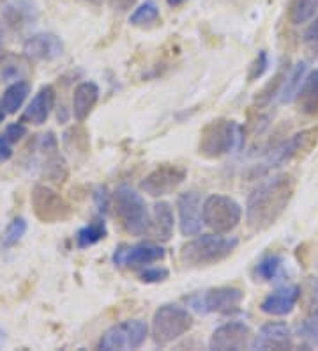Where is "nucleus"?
<instances>
[{"instance_id":"f257e3e1","label":"nucleus","mask_w":318,"mask_h":351,"mask_svg":"<svg viewBox=\"0 0 318 351\" xmlns=\"http://www.w3.org/2000/svg\"><path fill=\"white\" fill-rule=\"evenodd\" d=\"M295 192V178L281 172L251 190L246 201V222L251 231H265L287 211Z\"/></svg>"},{"instance_id":"f03ea898","label":"nucleus","mask_w":318,"mask_h":351,"mask_svg":"<svg viewBox=\"0 0 318 351\" xmlns=\"http://www.w3.org/2000/svg\"><path fill=\"white\" fill-rule=\"evenodd\" d=\"M237 238H225L223 234H196V238L183 245L178 259L187 268H202V266L217 265L237 249Z\"/></svg>"},{"instance_id":"7ed1b4c3","label":"nucleus","mask_w":318,"mask_h":351,"mask_svg":"<svg viewBox=\"0 0 318 351\" xmlns=\"http://www.w3.org/2000/svg\"><path fill=\"white\" fill-rule=\"evenodd\" d=\"M244 141V130L230 119H214L200 133L198 153L204 158L214 160L239 149Z\"/></svg>"},{"instance_id":"20e7f679","label":"nucleus","mask_w":318,"mask_h":351,"mask_svg":"<svg viewBox=\"0 0 318 351\" xmlns=\"http://www.w3.org/2000/svg\"><path fill=\"white\" fill-rule=\"evenodd\" d=\"M114 211L122 229L133 236H144L150 229V213L145 199L129 186H120L114 193Z\"/></svg>"},{"instance_id":"39448f33","label":"nucleus","mask_w":318,"mask_h":351,"mask_svg":"<svg viewBox=\"0 0 318 351\" xmlns=\"http://www.w3.org/2000/svg\"><path fill=\"white\" fill-rule=\"evenodd\" d=\"M195 325V319L187 308L175 304H165L157 308L153 317L150 335L156 346L165 348L186 335Z\"/></svg>"},{"instance_id":"423d86ee","label":"nucleus","mask_w":318,"mask_h":351,"mask_svg":"<svg viewBox=\"0 0 318 351\" xmlns=\"http://www.w3.org/2000/svg\"><path fill=\"white\" fill-rule=\"evenodd\" d=\"M204 226L216 234H230L242 220V208L235 199L212 193L202 204Z\"/></svg>"},{"instance_id":"0eeeda50","label":"nucleus","mask_w":318,"mask_h":351,"mask_svg":"<svg viewBox=\"0 0 318 351\" xmlns=\"http://www.w3.org/2000/svg\"><path fill=\"white\" fill-rule=\"evenodd\" d=\"M244 293L239 287H212L186 298L187 305L200 314H230L239 311Z\"/></svg>"},{"instance_id":"6e6552de","label":"nucleus","mask_w":318,"mask_h":351,"mask_svg":"<svg viewBox=\"0 0 318 351\" xmlns=\"http://www.w3.org/2000/svg\"><path fill=\"white\" fill-rule=\"evenodd\" d=\"M30 204L34 215L44 223L66 222L71 219L72 208L66 199L47 184H36L30 193Z\"/></svg>"},{"instance_id":"1a4fd4ad","label":"nucleus","mask_w":318,"mask_h":351,"mask_svg":"<svg viewBox=\"0 0 318 351\" xmlns=\"http://www.w3.org/2000/svg\"><path fill=\"white\" fill-rule=\"evenodd\" d=\"M147 323L142 319H127L106 330L99 341V350H138L147 341Z\"/></svg>"},{"instance_id":"9d476101","label":"nucleus","mask_w":318,"mask_h":351,"mask_svg":"<svg viewBox=\"0 0 318 351\" xmlns=\"http://www.w3.org/2000/svg\"><path fill=\"white\" fill-rule=\"evenodd\" d=\"M318 144V128L302 130V132L295 133L284 142H281L280 146L274 147L267 160L262 163L263 172H269L272 169H278L281 165H287L292 160L299 158L302 154H308L315 146Z\"/></svg>"},{"instance_id":"9b49d317","label":"nucleus","mask_w":318,"mask_h":351,"mask_svg":"<svg viewBox=\"0 0 318 351\" xmlns=\"http://www.w3.org/2000/svg\"><path fill=\"white\" fill-rule=\"evenodd\" d=\"M187 171L183 165L175 163H163L159 167L148 172L140 183V189L150 197H165L168 193L175 192L186 181Z\"/></svg>"},{"instance_id":"f8f14e48","label":"nucleus","mask_w":318,"mask_h":351,"mask_svg":"<svg viewBox=\"0 0 318 351\" xmlns=\"http://www.w3.org/2000/svg\"><path fill=\"white\" fill-rule=\"evenodd\" d=\"M253 337V332L244 322H228L212 332L209 348L214 351L246 350L251 348Z\"/></svg>"},{"instance_id":"ddd939ff","label":"nucleus","mask_w":318,"mask_h":351,"mask_svg":"<svg viewBox=\"0 0 318 351\" xmlns=\"http://www.w3.org/2000/svg\"><path fill=\"white\" fill-rule=\"evenodd\" d=\"M166 257V250L161 245L156 243H138V245H120L114 252V263L117 266H148L153 263L163 261Z\"/></svg>"},{"instance_id":"4468645a","label":"nucleus","mask_w":318,"mask_h":351,"mask_svg":"<svg viewBox=\"0 0 318 351\" xmlns=\"http://www.w3.org/2000/svg\"><path fill=\"white\" fill-rule=\"evenodd\" d=\"M202 197L198 192H184L177 197L178 229L183 236H196L202 232L204 217H202Z\"/></svg>"},{"instance_id":"2eb2a0df","label":"nucleus","mask_w":318,"mask_h":351,"mask_svg":"<svg viewBox=\"0 0 318 351\" xmlns=\"http://www.w3.org/2000/svg\"><path fill=\"white\" fill-rule=\"evenodd\" d=\"M39 20V5L36 0H8L2 11V22L9 30L21 32L36 25Z\"/></svg>"},{"instance_id":"dca6fc26","label":"nucleus","mask_w":318,"mask_h":351,"mask_svg":"<svg viewBox=\"0 0 318 351\" xmlns=\"http://www.w3.org/2000/svg\"><path fill=\"white\" fill-rule=\"evenodd\" d=\"M292 346V328L284 322L265 323L251 343V350H290Z\"/></svg>"},{"instance_id":"f3484780","label":"nucleus","mask_w":318,"mask_h":351,"mask_svg":"<svg viewBox=\"0 0 318 351\" xmlns=\"http://www.w3.org/2000/svg\"><path fill=\"white\" fill-rule=\"evenodd\" d=\"M23 51L30 60H55L64 53V43L59 36L51 32H39L30 36L23 45Z\"/></svg>"},{"instance_id":"a211bd4d","label":"nucleus","mask_w":318,"mask_h":351,"mask_svg":"<svg viewBox=\"0 0 318 351\" xmlns=\"http://www.w3.org/2000/svg\"><path fill=\"white\" fill-rule=\"evenodd\" d=\"M301 298V286L292 284V286L278 287L276 291L269 293L260 304V311L269 316H289L295 308L297 302Z\"/></svg>"},{"instance_id":"6ab92c4d","label":"nucleus","mask_w":318,"mask_h":351,"mask_svg":"<svg viewBox=\"0 0 318 351\" xmlns=\"http://www.w3.org/2000/svg\"><path fill=\"white\" fill-rule=\"evenodd\" d=\"M55 89L51 86H44L38 90V95L32 98L29 107L23 112L21 123H30V125L41 126L44 125L50 117L51 110L55 107Z\"/></svg>"},{"instance_id":"aec40b11","label":"nucleus","mask_w":318,"mask_h":351,"mask_svg":"<svg viewBox=\"0 0 318 351\" xmlns=\"http://www.w3.org/2000/svg\"><path fill=\"white\" fill-rule=\"evenodd\" d=\"M99 87L96 82H81L78 84L77 89H75V95H72V116L78 123H83L87 117L92 114V110L96 108L99 101Z\"/></svg>"},{"instance_id":"412c9836","label":"nucleus","mask_w":318,"mask_h":351,"mask_svg":"<svg viewBox=\"0 0 318 351\" xmlns=\"http://www.w3.org/2000/svg\"><path fill=\"white\" fill-rule=\"evenodd\" d=\"M174 210L172 206L165 201H159L154 204L153 217H150V229L148 232L159 241H168L174 236Z\"/></svg>"},{"instance_id":"4be33fe9","label":"nucleus","mask_w":318,"mask_h":351,"mask_svg":"<svg viewBox=\"0 0 318 351\" xmlns=\"http://www.w3.org/2000/svg\"><path fill=\"white\" fill-rule=\"evenodd\" d=\"M293 101L306 116H318V69L306 75Z\"/></svg>"},{"instance_id":"5701e85b","label":"nucleus","mask_w":318,"mask_h":351,"mask_svg":"<svg viewBox=\"0 0 318 351\" xmlns=\"http://www.w3.org/2000/svg\"><path fill=\"white\" fill-rule=\"evenodd\" d=\"M30 95V84L25 80L13 82L2 95V107H4L5 114H16L21 108V105L25 103L27 96Z\"/></svg>"},{"instance_id":"b1692460","label":"nucleus","mask_w":318,"mask_h":351,"mask_svg":"<svg viewBox=\"0 0 318 351\" xmlns=\"http://www.w3.org/2000/svg\"><path fill=\"white\" fill-rule=\"evenodd\" d=\"M106 234H108V229H106L105 219L96 217L92 222H89L85 227H81L80 231L77 232V247L78 249H89L92 245L105 240Z\"/></svg>"},{"instance_id":"393cba45","label":"nucleus","mask_w":318,"mask_h":351,"mask_svg":"<svg viewBox=\"0 0 318 351\" xmlns=\"http://www.w3.org/2000/svg\"><path fill=\"white\" fill-rule=\"evenodd\" d=\"M44 154H47V160L42 162V176H44L47 180H50L51 183H64L69 176V169L66 160L60 156L59 149L50 151V153Z\"/></svg>"},{"instance_id":"a878e982","label":"nucleus","mask_w":318,"mask_h":351,"mask_svg":"<svg viewBox=\"0 0 318 351\" xmlns=\"http://www.w3.org/2000/svg\"><path fill=\"white\" fill-rule=\"evenodd\" d=\"M64 149L71 154H87L89 153V133L83 126H71L62 135Z\"/></svg>"},{"instance_id":"bb28decb","label":"nucleus","mask_w":318,"mask_h":351,"mask_svg":"<svg viewBox=\"0 0 318 351\" xmlns=\"http://www.w3.org/2000/svg\"><path fill=\"white\" fill-rule=\"evenodd\" d=\"M281 268H283V257L280 254H267L263 256L256 266H254V277L256 280H263V282H271L280 277Z\"/></svg>"},{"instance_id":"cd10ccee","label":"nucleus","mask_w":318,"mask_h":351,"mask_svg":"<svg viewBox=\"0 0 318 351\" xmlns=\"http://www.w3.org/2000/svg\"><path fill=\"white\" fill-rule=\"evenodd\" d=\"M306 71H308V66L306 62H299L292 68L290 73H287V78L283 82V87H281V101L290 103L295 99L297 93L301 89V84L306 77Z\"/></svg>"},{"instance_id":"c85d7f7f","label":"nucleus","mask_w":318,"mask_h":351,"mask_svg":"<svg viewBox=\"0 0 318 351\" xmlns=\"http://www.w3.org/2000/svg\"><path fill=\"white\" fill-rule=\"evenodd\" d=\"M318 11V0H292L289 9V20L292 25L311 22Z\"/></svg>"},{"instance_id":"c756f323","label":"nucleus","mask_w":318,"mask_h":351,"mask_svg":"<svg viewBox=\"0 0 318 351\" xmlns=\"http://www.w3.org/2000/svg\"><path fill=\"white\" fill-rule=\"evenodd\" d=\"M159 20V8L154 0H145L135 9L129 16V23L135 27H145L150 23H156Z\"/></svg>"},{"instance_id":"7c9ffc66","label":"nucleus","mask_w":318,"mask_h":351,"mask_svg":"<svg viewBox=\"0 0 318 351\" xmlns=\"http://www.w3.org/2000/svg\"><path fill=\"white\" fill-rule=\"evenodd\" d=\"M27 229H29V223H27L25 219H21V217H16L11 222L8 223V227L2 232V240H0V245L4 247V249H11L16 243H20L21 238L25 236Z\"/></svg>"},{"instance_id":"2f4dec72","label":"nucleus","mask_w":318,"mask_h":351,"mask_svg":"<svg viewBox=\"0 0 318 351\" xmlns=\"http://www.w3.org/2000/svg\"><path fill=\"white\" fill-rule=\"evenodd\" d=\"M284 78H287V71L283 69V71H280V73L272 78V82H269L267 86L263 87L262 93L256 96V103H259V105H267V103H271L272 98L281 93V87H283Z\"/></svg>"},{"instance_id":"473e14b6","label":"nucleus","mask_w":318,"mask_h":351,"mask_svg":"<svg viewBox=\"0 0 318 351\" xmlns=\"http://www.w3.org/2000/svg\"><path fill=\"white\" fill-rule=\"evenodd\" d=\"M297 334L313 346H318V313H315L313 316H310L297 326Z\"/></svg>"},{"instance_id":"72a5a7b5","label":"nucleus","mask_w":318,"mask_h":351,"mask_svg":"<svg viewBox=\"0 0 318 351\" xmlns=\"http://www.w3.org/2000/svg\"><path fill=\"white\" fill-rule=\"evenodd\" d=\"M168 277L170 271L163 268V266H153V268H145L144 271H140V280L145 284L165 282Z\"/></svg>"},{"instance_id":"f704fd0d","label":"nucleus","mask_w":318,"mask_h":351,"mask_svg":"<svg viewBox=\"0 0 318 351\" xmlns=\"http://www.w3.org/2000/svg\"><path fill=\"white\" fill-rule=\"evenodd\" d=\"M269 69V56L265 50H260L254 62L250 69V80H259L263 77V73Z\"/></svg>"},{"instance_id":"c9c22d12","label":"nucleus","mask_w":318,"mask_h":351,"mask_svg":"<svg viewBox=\"0 0 318 351\" xmlns=\"http://www.w3.org/2000/svg\"><path fill=\"white\" fill-rule=\"evenodd\" d=\"M302 41L310 50L318 51V16L315 18L310 25L306 27L304 34H302Z\"/></svg>"},{"instance_id":"e433bc0d","label":"nucleus","mask_w":318,"mask_h":351,"mask_svg":"<svg viewBox=\"0 0 318 351\" xmlns=\"http://www.w3.org/2000/svg\"><path fill=\"white\" fill-rule=\"evenodd\" d=\"M27 135V126L23 123H13V125H9L4 132V138L9 142V144H16L20 142L21 138Z\"/></svg>"},{"instance_id":"4c0bfd02","label":"nucleus","mask_w":318,"mask_h":351,"mask_svg":"<svg viewBox=\"0 0 318 351\" xmlns=\"http://www.w3.org/2000/svg\"><path fill=\"white\" fill-rule=\"evenodd\" d=\"M94 201H96V206L101 213H106L108 206H110V195H108V190L105 186H99L96 192H94Z\"/></svg>"},{"instance_id":"58836bf2","label":"nucleus","mask_w":318,"mask_h":351,"mask_svg":"<svg viewBox=\"0 0 318 351\" xmlns=\"http://www.w3.org/2000/svg\"><path fill=\"white\" fill-rule=\"evenodd\" d=\"M108 2H110V8L114 9L115 13L124 14L127 13V11H131L138 0H108Z\"/></svg>"},{"instance_id":"ea45409f","label":"nucleus","mask_w":318,"mask_h":351,"mask_svg":"<svg viewBox=\"0 0 318 351\" xmlns=\"http://www.w3.org/2000/svg\"><path fill=\"white\" fill-rule=\"evenodd\" d=\"M11 156H13V147H11V144H9L4 138V135H2V137H0V163L11 160Z\"/></svg>"},{"instance_id":"a19ab883","label":"nucleus","mask_w":318,"mask_h":351,"mask_svg":"<svg viewBox=\"0 0 318 351\" xmlns=\"http://www.w3.org/2000/svg\"><path fill=\"white\" fill-rule=\"evenodd\" d=\"M310 287H311V293H313V296L318 300V278H311Z\"/></svg>"},{"instance_id":"79ce46f5","label":"nucleus","mask_w":318,"mask_h":351,"mask_svg":"<svg viewBox=\"0 0 318 351\" xmlns=\"http://www.w3.org/2000/svg\"><path fill=\"white\" fill-rule=\"evenodd\" d=\"M80 2H83L87 5H92V8H99L103 4V0H80Z\"/></svg>"},{"instance_id":"37998d69","label":"nucleus","mask_w":318,"mask_h":351,"mask_svg":"<svg viewBox=\"0 0 318 351\" xmlns=\"http://www.w3.org/2000/svg\"><path fill=\"white\" fill-rule=\"evenodd\" d=\"M166 4H168L170 8H178V5L184 4V0H166Z\"/></svg>"},{"instance_id":"c03bdc74","label":"nucleus","mask_w":318,"mask_h":351,"mask_svg":"<svg viewBox=\"0 0 318 351\" xmlns=\"http://www.w3.org/2000/svg\"><path fill=\"white\" fill-rule=\"evenodd\" d=\"M4 119H5V110L4 107H2V103H0V125L4 123Z\"/></svg>"},{"instance_id":"a18cd8bd","label":"nucleus","mask_w":318,"mask_h":351,"mask_svg":"<svg viewBox=\"0 0 318 351\" xmlns=\"http://www.w3.org/2000/svg\"><path fill=\"white\" fill-rule=\"evenodd\" d=\"M4 339H5V334H4V330L0 328V344L4 343Z\"/></svg>"},{"instance_id":"49530a36","label":"nucleus","mask_w":318,"mask_h":351,"mask_svg":"<svg viewBox=\"0 0 318 351\" xmlns=\"http://www.w3.org/2000/svg\"><path fill=\"white\" fill-rule=\"evenodd\" d=\"M4 57V51H2V47H0V59Z\"/></svg>"}]
</instances>
